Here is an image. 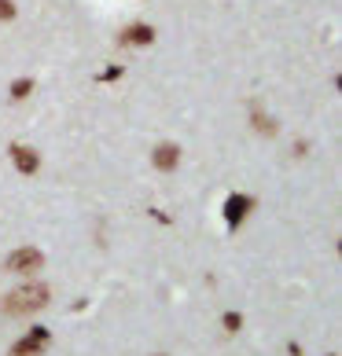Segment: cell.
Returning a JSON list of instances; mask_svg holds the SVG:
<instances>
[{"instance_id": "obj_1", "label": "cell", "mask_w": 342, "mask_h": 356, "mask_svg": "<svg viewBox=\"0 0 342 356\" xmlns=\"http://www.w3.org/2000/svg\"><path fill=\"white\" fill-rule=\"evenodd\" d=\"M48 301H52V290L45 283H26V286H15L4 298V312L8 316H30L37 309H45Z\"/></svg>"}, {"instance_id": "obj_2", "label": "cell", "mask_w": 342, "mask_h": 356, "mask_svg": "<svg viewBox=\"0 0 342 356\" xmlns=\"http://www.w3.org/2000/svg\"><path fill=\"white\" fill-rule=\"evenodd\" d=\"M45 265V257H41V250H33V246H22V250H15L8 261H4V268L8 272H19V275H30V272H37Z\"/></svg>"}, {"instance_id": "obj_3", "label": "cell", "mask_w": 342, "mask_h": 356, "mask_svg": "<svg viewBox=\"0 0 342 356\" xmlns=\"http://www.w3.org/2000/svg\"><path fill=\"white\" fill-rule=\"evenodd\" d=\"M45 341H48V331H45V327H33V334H26L22 341H15L11 356H41Z\"/></svg>"}, {"instance_id": "obj_4", "label": "cell", "mask_w": 342, "mask_h": 356, "mask_svg": "<svg viewBox=\"0 0 342 356\" xmlns=\"http://www.w3.org/2000/svg\"><path fill=\"white\" fill-rule=\"evenodd\" d=\"M151 158H155V165H159V169H177V162H180V147H173V143H159Z\"/></svg>"}, {"instance_id": "obj_5", "label": "cell", "mask_w": 342, "mask_h": 356, "mask_svg": "<svg viewBox=\"0 0 342 356\" xmlns=\"http://www.w3.org/2000/svg\"><path fill=\"white\" fill-rule=\"evenodd\" d=\"M11 158H15L19 173H37V154L30 147H11Z\"/></svg>"}, {"instance_id": "obj_6", "label": "cell", "mask_w": 342, "mask_h": 356, "mask_svg": "<svg viewBox=\"0 0 342 356\" xmlns=\"http://www.w3.org/2000/svg\"><path fill=\"white\" fill-rule=\"evenodd\" d=\"M151 26H129L122 33V44H151Z\"/></svg>"}, {"instance_id": "obj_7", "label": "cell", "mask_w": 342, "mask_h": 356, "mask_svg": "<svg viewBox=\"0 0 342 356\" xmlns=\"http://www.w3.org/2000/svg\"><path fill=\"white\" fill-rule=\"evenodd\" d=\"M247 206H251V199H228V224H240Z\"/></svg>"}, {"instance_id": "obj_8", "label": "cell", "mask_w": 342, "mask_h": 356, "mask_svg": "<svg viewBox=\"0 0 342 356\" xmlns=\"http://www.w3.org/2000/svg\"><path fill=\"white\" fill-rule=\"evenodd\" d=\"M30 92H33V85H30V81H15V85H11V96H15V99H26Z\"/></svg>"}, {"instance_id": "obj_9", "label": "cell", "mask_w": 342, "mask_h": 356, "mask_svg": "<svg viewBox=\"0 0 342 356\" xmlns=\"http://www.w3.org/2000/svg\"><path fill=\"white\" fill-rule=\"evenodd\" d=\"M0 19H15V4L11 0H0Z\"/></svg>"}, {"instance_id": "obj_10", "label": "cell", "mask_w": 342, "mask_h": 356, "mask_svg": "<svg viewBox=\"0 0 342 356\" xmlns=\"http://www.w3.org/2000/svg\"><path fill=\"white\" fill-rule=\"evenodd\" d=\"M240 323H243V320H240L235 312H228V316H225V331H240Z\"/></svg>"}, {"instance_id": "obj_11", "label": "cell", "mask_w": 342, "mask_h": 356, "mask_svg": "<svg viewBox=\"0 0 342 356\" xmlns=\"http://www.w3.org/2000/svg\"><path fill=\"white\" fill-rule=\"evenodd\" d=\"M159 356H162V353H159Z\"/></svg>"}]
</instances>
